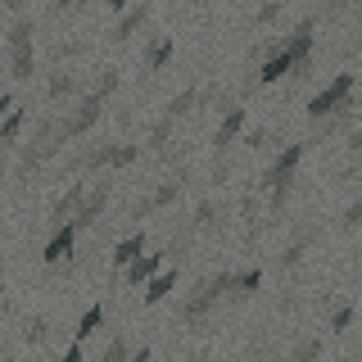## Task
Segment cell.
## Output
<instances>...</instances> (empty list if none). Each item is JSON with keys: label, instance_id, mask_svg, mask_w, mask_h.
Returning <instances> with one entry per match:
<instances>
[{"label": "cell", "instance_id": "cell-16", "mask_svg": "<svg viewBox=\"0 0 362 362\" xmlns=\"http://www.w3.org/2000/svg\"><path fill=\"white\" fill-rule=\"evenodd\" d=\"M163 258H168V254H141V258H136V263L122 272L118 281H127V286H150L158 272H163Z\"/></svg>", "mask_w": 362, "mask_h": 362}, {"label": "cell", "instance_id": "cell-23", "mask_svg": "<svg viewBox=\"0 0 362 362\" xmlns=\"http://www.w3.org/2000/svg\"><path fill=\"white\" fill-rule=\"evenodd\" d=\"M195 105H199V86H186L181 95H173V100H168L163 118H168V122H177V118H186V113L195 109Z\"/></svg>", "mask_w": 362, "mask_h": 362}, {"label": "cell", "instance_id": "cell-18", "mask_svg": "<svg viewBox=\"0 0 362 362\" xmlns=\"http://www.w3.org/2000/svg\"><path fill=\"white\" fill-rule=\"evenodd\" d=\"M168 59H173V37H150V45H145V54H141V73L150 77V73H158Z\"/></svg>", "mask_w": 362, "mask_h": 362}, {"label": "cell", "instance_id": "cell-34", "mask_svg": "<svg viewBox=\"0 0 362 362\" xmlns=\"http://www.w3.org/2000/svg\"><path fill=\"white\" fill-rule=\"evenodd\" d=\"M349 150L362 154V127H358V132H349Z\"/></svg>", "mask_w": 362, "mask_h": 362}, {"label": "cell", "instance_id": "cell-2", "mask_svg": "<svg viewBox=\"0 0 362 362\" xmlns=\"http://www.w3.org/2000/svg\"><path fill=\"white\" fill-rule=\"evenodd\" d=\"M59 150H64V141H59V113H45V118L37 122V132H32V141L23 145V154H18V163H14V177L18 181H32Z\"/></svg>", "mask_w": 362, "mask_h": 362}, {"label": "cell", "instance_id": "cell-32", "mask_svg": "<svg viewBox=\"0 0 362 362\" xmlns=\"http://www.w3.org/2000/svg\"><path fill=\"white\" fill-rule=\"evenodd\" d=\"M59 362H86V354H82V344H68Z\"/></svg>", "mask_w": 362, "mask_h": 362}, {"label": "cell", "instance_id": "cell-28", "mask_svg": "<svg viewBox=\"0 0 362 362\" xmlns=\"http://www.w3.org/2000/svg\"><path fill=\"white\" fill-rule=\"evenodd\" d=\"M349 326H354V303H335V313H331V335H344Z\"/></svg>", "mask_w": 362, "mask_h": 362}, {"label": "cell", "instance_id": "cell-21", "mask_svg": "<svg viewBox=\"0 0 362 362\" xmlns=\"http://www.w3.org/2000/svg\"><path fill=\"white\" fill-rule=\"evenodd\" d=\"M82 54H90V41H54L50 50H45V59L59 68V64H68V59H82Z\"/></svg>", "mask_w": 362, "mask_h": 362}, {"label": "cell", "instance_id": "cell-4", "mask_svg": "<svg viewBox=\"0 0 362 362\" xmlns=\"http://www.w3.org/2000/svg\"><path fill=\"white\" fill-rule=\"evenodd\" d=\"M308 154V141L303 145H290V150H281L276 158H272L267 163V173H263V181H258V186L267 190V209H272V218L267 222H276L281 218V209H286V199H290V186H294V168H299V158Z\"/></svg>", "mask_w": 362, "mask_h": 362}, {"label": "cell", "instance_id": "cell-31", "mask_svg": "<svg viewBox=\"0 0 362 362\" xmlns=\"http://www.w3.org/2000/svg\"><path fill=\"white\" fill-rule=\"evenodd\" d=\"M276 18H281V9H276V5H263V9L254 14V23H258V28H267V23H276Z\"/></svg>", "mask_w": 362, "mask_h": 362}, {"label": "cell", "instance_id": "cell-26", "mask_svg": "<svg viewBox=\"0 0 362 362\" xmlns=\"http://www.w3.org/2000/svg\"><path fill=\"white\" fill-rule=\"evenodd\" d=\"M317 354H322V339L308 335V339H299V344L290 349V362H317Z\"/></svg>", "mask_w": 362, "mask_h": 362}, {"label": "cell", "instance_id": "cell-24", "mask_svg": "<svg viewBox=\"0 0 362 362\" xmlns=\"http://www.w3.org/2000/svg\"><path fill=\"white\" fill-rule=\"evenodd\" d=\"M258 286H263V267H245V272H235V290H231V299H249Z\"/></svg>", "mask_w": 362, "mask_h": 362}, {"label": "cell", "instance_id": "cell-1", "mask_svg": "<svg viewBox=\"0 0 362 362\" xmlns=\"http://www.w3.org/2000/svg\"><path fill=\"white\" fill-rule=\"evenodd\" d=\"M231 290H235V272H213V276L195 281V290L181 299V322H186L190 331H199V326L209 322V313L218 308L222 299H231Z\"/></svg>", "mask_w": 362, "mask_h": 362}, {"label": "cell", "instance_id": "cell-27", "mask_svg": "<svg viewBox=\"0 0 362 362\" xmlns=\"http://www.w3.org/2000/svg\"><path fill=\"white\" fill-rule=\"evenodd\" d=\"M132 358V344H127V335H113L109 344H105V354H100V362H127Z\"/></svg>", "mask_w": 362, "mask_h": 362}, {"label": "cell", "instance_id": "cell-36", "mask_svg": "<svg viewBox=\"0 0 362 362\" xmlns=\"http://www.w3.org/2000/svg\"><path fill=\"white\" fill-rule=\"evenodd\" d=\"M0 362H23V358H0Z\"/></svg>", "mask_w": 362, "mask_h": 362}, {"label": "cell", "instance_id": "cell-11", "mask_svg": "<svg viewBox=\"0 0 362 362\" xmlns=\"http://www.w3.org/2000/svg\"><path fill=\"white\" fill-rule=\"evenodd\" d=\"M73 254H77V231H73V226H59V231H50V240H45L41 263L50 267V272H59Z\"/></svg>", "mask_w": 362, "mask_h": 362}, {"label": "cell", "instance_id": "cell-17", "mask_svg": "<svg viewBox=\"0 0 362 362\" xmlns=\"http://www.w3.org/2000/svg\"><path fill=\"white\" fill-rule=\"evenodd\" d=\"M317 235H322V231H317V226H303V231H299V235H294V240L286 245V254H281L276 263L286 267V272H294V267L303 263V254H308V249H313V240H317Z\"/></svg>", "mask_w": 362, "mask_h": 362}, {"label": "cell", "instance_id": "cell-8", "mask_svg": "<svg viewBox=\"0 0 362 362\" xmlns=\"http://www.w3.org/2000/svg\"><path fill=\"white\" fill-rule=\"evenodd\" d=\"M349 95H354V73H335V82H331V86H322V90H317V95L308 100V118H313V127L331 118V113L344 105Z\"/></svg>", "mask_w": 362, "mask_h": 362}, {"label": "cell", "instance_id": "cell-14", "mask_svg": "<svg viewBox=\"0 0 362 362\" xmlns=\"http://www.w3.org/2000/svg\"><path fill=\"white\" fill-rule=\"evenodd\" d=\"M82 199H86V181H73V186H68L64 195L50 204V231H59V226L73 222L77 209H82Z\"/></svg>", "mask_w": 362, "mask_h": 362}, {"label": "cell", "instance_id": "cell-6", "mask_svg": "<svg viewBox=\"0 0 362 362\" xmlns=\"http://www.w3.org/2000/svg\"><path fill=\"white\" fill-rule=\"evenodd\" d=\"M100 113H105V95L100 90H86L82 100H77L68 113H59V141L68 145V141H77L82 132H90L100 122Z\"/></svg>", "mask_w": 362, "mask_h": 362}, {"label": "cell", "instance_id": "cell-9", "mask_svg": "<svg viewBox=\"0 0 362 362\" xmlns=\"http://www.w3.org/2000/svg\"><path fill=\"white\" fill-rule=\"evenodd\" d=\"M186 186H190V168H181V173H173V177L163 181V186H154L150 195H145V199H141V204H136V209L127 213V218H132V222H141V218H150L154 209H168V204H173V199H177Z\"/></svg>", "mask_w": 362, "mask_h": 362}, {"label": "cell", "instance_id": "cell-3", "mask_svg": "<svg viewBox=\"0 0 362 362\" xmlns=\"http://www.w3.org/2000/svg\"><path fill=\"white\" fill-rule=\"evenodd\" d=\"M5 45H9V77H14V82L37 77V18L14 9V23H9V32H5Z\"/></svg>", "mask_w": 362, "mask_h": 362}, {"label": "cell", "instance_id": "cell-22", "mask_svg": "<svg viewBox=\"0 0 362 362\" xmlns=\"http://www.w3.org/2000/svg\"><path fill=\"white\" fill-rule=\"evenodd\" d=\"M218 222H222V204H218V199H199L195 218H190L186 226H190V231L199 235V231H209V226H218Z\"/></svg>", "mask_w": 362, "mask_h": 362}, {"label": "cell", "instance_id": "cell-35", "mask_svg": "<svg viewBox=\"0 0 362 362\" xmlns=\"http://www.w3.org/2000/svg\"><path fill=\"white\" fill-rule=\"evenodd\" d=\"M0 308H5V276H0Z\"/></svg>", "mask_w": 362, "mask_h": 362}, {"label": "cell", "instance_id": "cell-30", "mask_svg": "<svg viewBox=\"0 0 362 362\" xmlns=\"http://www.w3.org/2000/svg\"><path fill=\"white\" fill-rule=\"evenodd\" d=\"M339 226H362V199H354L344 209V218H339Z\"/></svg>", "mask_w": 362, "mask_h": 362}, {"label": "cell", "instance_id": "cell-19", "mask_svg": "<svg viewBox=\"0 0 362 362\" xmlns=\"http://www.w3.org/2000/svg\"><path fill=\"white\" fill-rule=\"evenodd\" d=\"M177 276H181V267H177V263H168V267H163V272H158V276L150 281V286H145V303H163L168 294H173Z\"/></svg>", "mask_w": 362, "mask_h": 362}, {"label": "cell", "instance_id": "cell-10", "mask_svg": "<svg viewBox=\"0 0 362 362\" xmlns=\"http://www.w3.org/2000/svg\"><path fill=\"white\" fill-rule=\"evenodd\" d=\"M109 195H113V181H95V190H86V199H82V209H77V218L68 222L77 235L86 231V226H95L100 222V213H105V204H109Z\"/></svg>", "mask_w": 362, "mask_h": 362}, {"label": "cell", "instance_id": "cell-29", "mask_svg": "<svg viewBox=\"0 0 362 362\" xmlns=\"http://www.w3.org/2000/svg\"><path fill=\"white\" fill-rule=\"evenodd\" d=\"M267 141H272L267 127H249V132H245V145H249V150H258V154L267 150Z\"/></svg>", "mask_w": 362, "mask_h": 362}, {"label": "cell", "instance_id": "cell-20", "mask_svg": "<svg viewBox=\"0 0 362 362\" xmlns=\"http://www.w3.org/2000/svg\"><path fill=\"white\" fill-rule=\"evenodd\" d=\"M100 326H105V303H90V308L82 313V322L73 326V344H86V339L95 335Z\"/></svg>", "mask_w": 362, "mask_h": 362}, {"label": "cell", "instance_id": "cell-5", "mask_svg": "<svg viewBox=\"0 0 362 362\" xmlns=\"http://www.w3.org/2000/svg\"><path fill=\"white\" fill-rule=\"evenodd\" d=\"M136 158H141V145L113 141V145H95V150L73 154L64 168H68V173H73V168H90V173H95V168H127V163H136Z\"/></svg>", "mask_w": 362, "mask_h": 362}, {"label": "cell", "instance_id": "cell-7", "mask_svg": "<svg viewBox=\"0 0 362 362\" xmlns=\"http://www.w3.org/2000/svg\"><path fill=\"white\" fill-rule=\"evenodd\" d=\"M245 132V109L240 105H231L222 113V122H218V132H213V181H222L226 173V150L235 145V136Z\"/></svg>", "mask_w": 362, "mask_h": 362}, {"label": "cell", "instance_id": "cell-12", "mask_svg": "<svg viewBox=\"0 0 362 362\" xmlns=\"http://www.w3.org/2000/svg\"><path fill=\"white\" fill-rule=\"evenodd\" d=\"M82 100L86 95V86H82V77L73 73V68H54L50 77H45V100H50V105H64V100Z\"/></svg>", "mask_w": 362, "mask_h": 362}, {"label": "cell", "instance_id": "cell-15", "mask_svg": "<svg viewBox=\"0 0 362 362\" xmlns=\"http://www.w3.org/2000/svg\"><path fill=\"white\" fill-rule=\"evenodd\" d=\"M150 14H154V5H132V9H122L118 23H113V32H109V41H113V45H127L136 32L150 23Z\"/></svg>", "mask_w": 362, "mask_h": 362}, {"label": "cell", "instance_id": "cell-25", "mask_svg": "<svg viewBox=\"0 0 362 362\" xmlns=\"http://www.w3.org/2000/svg\"><path fill=\"white\" fill-rule=\"evenodd\" d=\"M50 339V322H45L41 313H32L28 322H23V344H45Z\"/></svg>", "mask_w": 362, "mask_h": 362}, {"label": "cell", "instance_id": "cell-13", "mask_svg": "<svg viewBox=\"0 0 362 362\" xmlns=\"http://www.w3.org/2000/svg\"><path fill=\"white\" fill-rule=\"evenodd\" d=\"M145 245H150V235H145L141 226H136V231H127L118 245H113V254H109V258H113V281H118L122 272H127V267L136 263V258L145 254Z\"/></svg>", "mask_w": 362, "mask_h": 362}, {"label": "cell", "instance_id": "cell-33", "mask_svg": "<svg viewBox=\"0 0 362 362\" xmlns=\"http://www.w3.org/2000/svg\"><path fill=\"white\" fill-rule=\"evenodd\" d=\"M127 362H154V354H150V344H141V349H132V358Z\"/></svg>", "mask_w": 362, "mask_h": 362}]
</instances>
